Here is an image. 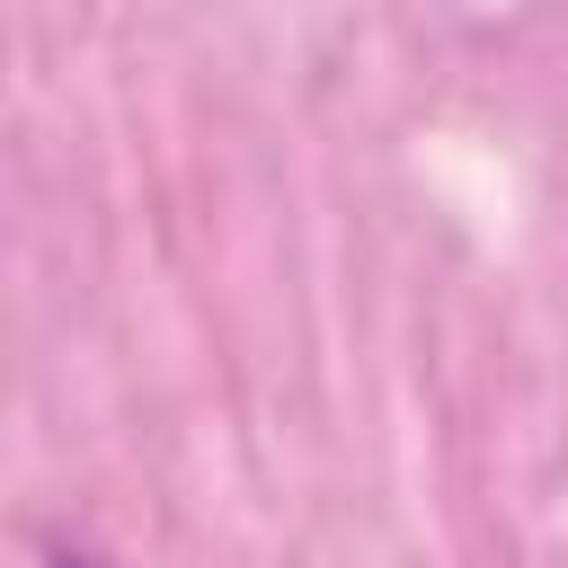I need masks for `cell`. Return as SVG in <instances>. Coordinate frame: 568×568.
<instances>
[{"instance_id": "cell-1", "label": "cell", "mask_w": 568, "mask_h": 568, "mask_svg": "<svg viewBox=\"0 0 568 568\" xmlns=\"http://www.w3.org/2000/svg\"><path fill=\"white\" fill-rule=\"evenodd\" d=\"M44 568H106V559H89V550H53Z\"/></svg>"}]
</instances>
